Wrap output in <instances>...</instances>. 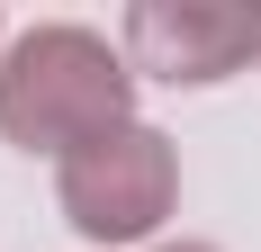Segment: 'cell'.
Returning a JSON list of instances; mask_svg holds the SVG:
<instances>
[{
  "label": "cell",
  "mask_w": 261,
  "mask_h": 252,
  "mask_svg": "<svg viewBox=\"0 0 261 252\" xmlns=\"http://www.w3.org/2000/svg\"><path fill=\"white\" fill-rule=\"evenodd\" d=\"M54 198H63V216L90 243H144L171 216V198H180L171 135H153V126H108V135H90L81 153H63Z\"/></svg>",
  "instance_id": "obj_2"
},
{
  "label": "cell",
  "mask_w": 261,
  "mask_h": 252,
  "mask_svg": "<svg viewBox=\"0 0 261 252\" xmlns=\"http://www.w3.org/2000/svg\"><path fill=\"white\" fill-rule=\"evenodd\" d=\"M162 252H216V243H162Z\"/></svg>",
  "instance_id": "obj_4"
},
{
  "label": "cell",
  "mask_w": 261,
  "mask_h": 252,
  "mask_svg": "<svg viewBox=\"0 0 261 252\" xmlns=\"http://www.w3.org/2000/svg\"><path fill=\"white\" fill-rule=\"evenodd\" d=\"M135 63L90 27H27L0 54V135L27 153H81L108 126H135Z\"/></svg>",
  "instance_id": "obj_1"
},
{
  "label": "cell",
  "mask_w": 261,
  "mask_h": 252,
  "mask_svg": "<svg viewBox=\"0 0 261 252\" xmlns=\"http://www.w3.org/2000/svg\"><path fill=\"white\" fill-rule=\"evenodd\" d=\"M252 54H261V9L243 0H135L126 9V63L171 90H207L243 72Z\"/></svg>",
  "instance_id": "obj_3"
}]
</instances>
